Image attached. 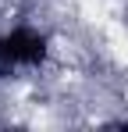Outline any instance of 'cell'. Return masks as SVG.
Returning <instances> with one entry per match:
<instances>
[{
    "label": "cell",
    "mask_w": 128,
    "mask_h": 132,
    "mask_svg": "<svg viewBox=\"0 0 128 132\" xmlns=\"http://www.w3.org/2000/svg\"><path fill=\"white\" fill-rule=\"evenodd\" d=\"M46 57V36L32 29H14L11 36H0V75L11 64H39Z\"/></svg>",
    "instance_id": "1"
}]
</instances>
